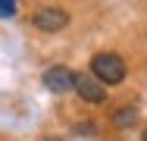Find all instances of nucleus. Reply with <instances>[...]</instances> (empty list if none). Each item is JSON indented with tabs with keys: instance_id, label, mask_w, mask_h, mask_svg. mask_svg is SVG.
I'll use <instances>...</instances> for the list:
<instances>
[{
	"instance_id": "nucleus-1",
	"label": "nucleus",
	"mask_w": 147,
	"mask_h": 141,
	"mask_svg": "<svg viewBox=\"0 0 147 141\" xmlns=\"http://www.w3.org/2000/svg\"><path fill=\"white\" fill-rule=\"evenodd\" d=\"M91 75L103 85V88H107V85H119L125 79V63H122V56L113 54V50L94 54L91 56Z\"/></svg>"
},
{
	"instance_id": "nucleus-2",
	"label": "nucleus",
	"mask_w": 147,
	"mask_h": 141,
	"mask_svg": "<svg viewBox=\"0 0 147 141\" xmlns=\"http://www.w3.org/2000/svg\"><path fill=\"white\" fill-rule=\"evenodd\" d=\"M31 25L38 28V31H59V28L69 25V13L59 9V6H41L31 16Z\"/></svg>"
},
{
	"instance_id": "nucleus-3",
	"label": "nucleus",
	"mask_w": 147,
	"mask_h": 141,
	"mask_svg": "<svg viewBox=\"0 0 147 141\" xmlns=\"http://www.w3.org/2000/svg\"><path fill=\"white\" fill-rule=\"evenodd\" d=\"M75 91H78L88 104H103V97H107V88L97 82L91 72H75Z\"/></svg>"
},
{
	"instance_id": "nucleus-4",
	"label": "nucleus",
	"mask_w": 147,
	"mask_h": 141,
	"mask_svg": "<svg viewBox=\"0 0 147 141\" xmlns=\"http://www.w3.org/2000/svg\"><path fill=\"white\" fill-rule=\"evenodd\" d=\"M44 85H47V91H53V94H66L69 88H75V72L66 69V66H50V69L44 72Z\"/></svg>"
},
{
	"instance_id": "nucleus-5",
	"label": "nucleus",
	"mask_w": 147,
	"mask_h": 141,
	"mask_svg": "<svg viewBox=\"0 0 147 141\" xmlns=\"http://www.w3.org/2000/svg\"><path fill=\"white\" fill-rule=\"evenodd\" d=\"M113 122L122 125V129H125V125H135V122H138V113L135 110H119L116 116H113Z\"/></svg>"
},
{
	"instance_id": "nucleus-6",
	"label": "nucleus",
	"mask_w": 147,
	"mask_h": 141,
	"mask_svg": "<svg viewBox=\"0 0 147 141\" xmlns=\"http://www.w3.org/2000/svg\"><path fill=\"white\" fill-rule=\"evenodd\" d=\"M9 16H16V3L13 0H0V19H9Z\"/></svg>"
},
{
	"instance_id": "nucleus-7",
	"label": "nucleus",
	"mask_w": 147,
	"mask_h": 141,
	"mask_svg": "<svg viewBox=\"0 0 147 141\" xmlns=\"http://www.w3.org/2000/svg\"><path fill=\"white\" fill-rule=\"evenodd\" d=\"M144 141H147V129H144Z\"/></svg>"
}]
</instances>
